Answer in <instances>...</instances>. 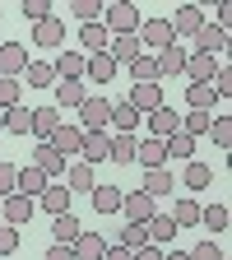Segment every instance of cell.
Listing matches in <instances>:
<instances>
[{"label": "cell", "mask_w": 232, "mask_h": 260, "mask_svg": "<svg viewBox=\"0 0 232 260\" xmlns=\"http://www.w3.org/2000/svg\"><path fill=\"white\" fill-rule=\"evenodd\" d=\"M103 28L112 32V38H121V32H140V10H135V0L103 5Z\"/></svg>", "instance_id": "6da1fadb"}, {"label": "cell", "mask_w": 232, "mask_h": 260, "mask_svg": "<svg viewBox=\"0 0 232 260\" xmlns=\"http://www.w3.org/2000/svg\"><path fill=\"white\" fill-rule=\"evenodd\" d=\"M107 121H112V103L107 98H84L79 103V130L84 135H103Z\"/></svg>", "instance_id": "7a4b0ae2"}, {"label": "cell", "mask_w": 232, "mask_h": 260, "mask_svg": "<svg viewBox=\"0 0 232 260\" xmlns=\"http://www.w3.org/2000/svg\"><path fill=\"white\" fill-rule=\"evenodd\" d=\"M121 214H125V223H149L158 214V205H153V195H144V190H125L121 195Z\"/></svg>", "instance_id": "3957f363"}, {"label": "cell", "mask_w": 232, "mask_h": 260, "mask_svg": "<svg viewBox=\"0 0 232 260\" xmlns=\"http://www.w3.org/2000/svg\"><path fill=\"white\" fill-rule=\"evenodd\" d=\"M32 214H38V200H28V195H5V200H0V218H5L10 228L32 223Z\"/></svg>", "instance_id": "277c9868"}, {"label": "cell", "mask_w": 232, "mask_h": 260, "mask_svg": "<svg viewBox=\"0 0 232 260\" xmlns=\"http://www.w3.org/2000/svg\"><path fill=\"white\" fill-rule=\"evenodd\" d=\"M28 70V47L23 42H0V79H19Z\"/></svg>", "instance_id": "5b68a950"}, {"label": "cell", "mask_w": 232, "mask_h": 260, "mask_svg": "<svg viewBox=\"0 0 232 260\" xmlns=\"http://www.w3.org/2000/svg\"><path fill=\"white\" fill-rule=\"evenodd\" d=\"M218 70H223V60H218V56H205V51H186V75H190V84H209Z\"/></svg>", "instance_id": "8992f818"}, {"label": "cell", "mask_w": 232, "mask_h": 260, "mask_svg": "<svg viewBox=\"0 0 232 260\" xmlns=\"http://www.w3.org/2000/svg\"><path fill=\"white\" fill-rule=\"evenodd\" d=\"M70 200H75V190L65 186V181H47V190L38 195V205L56 218V214H70Z\"/></svg>", "instance_id": "52a82bcc"}, {"label": "cell", "mask_w": 232, "mask_h": 260, "mask_svg": "<svg viewBox=\"0 0 232 260\" xmlns=\"http://www.w3.org/2000/svg\"><path fill=\"white\" fill-rule=\"evenodd\" d=\"M177 38H172V23L168 19H144L140 23V47H153V51H162V47H172Z\"/></svg>", "instance_id": "ba28073f"}, {"label": "cell", "mask_w": 232, "mask_h": 260, "mask_svg": "<svg viewBox=\"0 0 232 260\" xmlns=\"http://www.w3.org/2000/svg\"><path fill=\"white\" fill-rule=\"evenodd\" d=\"M125 103L135 107L140 116L158 112V107H162V84H130V98H125Z\"/></svg>", "instance_id": "9c48e42d"}, {"label": "cell", "mask_w": 232, "mask_h": 260, "mask_svg": "<svg viewBox=\"0 0 232 260\" xmlns=\"http://www.w3.org/2000/svg\"><path fill=\"white\" fill-rule=\"evenodd\" d=\"M28 162H32V168H38V172H42L47 181H60V177H65V158H60V153H56L51 144H38Z\"/></svg>", "instance_id": "30bf717a"}, {"label": "cell", "mask_w": 232, "mask_h": 260, "mask_svg": "<svg viewBox=\"0 0 232 260\" xmlns=\"http://www.w3.org/2000/svg\"><path fill=\"white\" fill-rule=\"evenodd\" d=\"M168 23H172V38H195V32H200L209 19H205V10H200V5H181V10H177V19H168Z\"/></svg>", "instance_id": "8fae6325"}, {"label": "cell", "mask_w": 232, "mask_h": 260, "mask_svg": "<svg viewBox=\"0 0 232 260\" xmlns=\"http://www.w3.org/2000/svg\"><path fill=\"white\" fill-rule=\"evenodd\" d=\"M84 70H88V56L84 51H70V47L51 60V75L56 79H84Z\"/></svg>", "instance_id": "7c38bea8"}, {"label": "cell", "mask_w": 232, "mask_h": 260, "mask_svg": "<svg viewBox=\"0 0 232 260\" xmlns=\"http://www.w3.org/2000/svg\"><path fill=\"white\" fill-rule=\"evenodd\" d=\"M153 65H158V79H172V75H186V47H181V42L162 47V51L153 56Z\"/></svg>", "instance_id": "4fadbf2b"}, {"label": "cell", "mask_w": 232, "mask_h": 260, "mask_svg": "<svg viewBox=\"0 0 232 260\" xmlns=\"http://www.w3.org/2000/svg\"><path fill=\"white\" fill-rule=\"evenodd\" d=\"M56 88V112H79V103H84V79H56L51 84Z\"/></svg>", "instance_id": "5bb4252c"}, {"label": "cell", "mask_w": 232, "mask_h": 260, "mask_svg": "<svg viewBox=\"0 0 232 260\" xmlns=\"http://www.w3.org/2000/svg\"><path fill=\"white\" fill-rule=\"evenodd\" d=\"M47 190V177L32 168V162H23V168H14V195H28V200H38V195Z\"/></svg>", "instance_id": "9a60e30c"}, {"label": "cell", "mask_w": 232, "mask_h": 260, "mask_svg": "<svg viewBox=\"0 0 232 260\" xmlns=\"http://www.w3.org/2000/svg\"><path fill=\"white\" fill-rule=\"evenodd\" d=\"M144 121H149V130H153V140H168V135H177V130H181V116H177V107H168V103H162L158 112H149Z\"/></svg>", "instance_id": "2e32d148"}, {"label": "cell", "mask_w": 232, "mask_h": 260, "mask_svg": "<svg viewBox=\"0 0 232 260\" xmlns=\"http://www.w3.org/2000/svg\"><path fill=\"white\" fill-rule=\"evenodd\" d=\"M140 121H144V116H140V112L121 98V103H112V121H107V130H116V135H135Z\"/></svg>", "instance_id": "e0dca14e"}, {"label": "cell", "mask_w": 232, "mask_h": 260, "mask_svg": "<svg viewBox=\"0 0 232 260\" xmlns=\"http://www.w3.org/2000/svg\"><path fill=\"white\" fill-rule=\"evenodd\" d=\"M70 251H75V260H103V251H107V242H103V233H93V228H84V233L70 242Z\"/></svg>", "instance_id": "ac0fdd59"}, {"label": "cell", "mask_w": 232, "mask_h": 260, "mask_svg": "<svg viewBox=\"0 0 232 260\" xmlns=\"http://www.w3.org/2000/svg\"><path fill=\"white\" fill-rule=\"evenodd\" d=\"M144 233H149V246H168V242H177L181 228L172 223V214H153V218L144 223Z\"/></svg>", "instance_id": "d6986e66"}, {"label": "cell", "mask_w": 232, "mask_h": 260, "mask_svg": "<svg viewBox=\"0 0 232 260\" xmlns=\"http://www.w3.org/2000/svg\"><path fill=\"white\" fill-rule=\"evenodd\" d=\"M107 42H112V32H107L103 23H84V28H79V51H84V56H103Z\"/></svg>", "instance_id": "ffe728a7"}, {"label": "cell", "mask_w": 232, "mask_h": 260, "mask_svg": "<svg viewBox=\"0 0 232 260\" xmlns=\"http://www.w3.org/2000/svg\"><path fill=\"white\" fill-rule=\"evenodd\" d=\"M47 144H51L60 158H70V153H79V144H84V130H79V125H70V121H60V130H56Z\"/></svg>", "instance_id": "44dd1931"}, {"label": "cell", "mask_w": 232, "mask_h": 260, "mask_svg": "<svg viewBox=\"0 0 232 260\" xmlns=\"http://www.w3.org/2000/svg\"><path fill=\"white\" fill-rule=\"evenodd\" d=\"M195 51H205V56H223L227 51V32L218 23H205L200 32H195Z\"/></svg>", "instance_id": "7402d4cb"}, {"label": "cell", "mask_w": 232, "mask_h": 260, "mask_svg": "<svg viewBox=\"0 0 232 260\" xmlns=\"http://www.w3.org/2000/svg\"><path fill=\"white\" fill-rule=\"evenodd\" d=\"M60 112L56 107H32V135H38V144H47L51 135H56V130H60Z\"/></svg>", "instance_id": "603a6c76"}, {"label": "cell", "mask_w": 232, "mask_h": 260, "mask_svg": "<svg viewBox=\"0 0 232 260\" xmlns=\"http://www.w3.org/2000/svg\"><path fill=\"white\" fill-rule=\"evenodd\" d=\"M135 162H140V168L149 172V168H168V144H162V140H140V149H135Z\"/></svg>", "instance_id": "cb8c5ba5"}, {"label": "cell", "mask_w": 232, "mask_h": 260, "mask_svg": "<svg viewBox=\"0 0 232 260\" xmlns=\"http://www.w3.org/2000/svg\"><path fill=\"white\" fill-rule=\"evenodd\" d=\"M107 56L116 60V65H130L140 56V32H121V38H112L107 42Z\"/></svg>", "instance_id": "d4e9b609"}, {"label": "cell", "mask_w": 232, "mask_h": 260, "mask_svg": "<svg viewBox=\"0 0 232 260\" xmlns=\"http://www.w3.org/2000/svg\"><path fill=\"white\" fill-rule=\"evenodd\" d=\"M140 190H144V195H153V200H158V195H172V190H177V177H172L168 168H149Z\"/></svg>", "instance_id": "484cf974"}, {"label": "cell", "mask_w": 232, "mask_h": 260, "mask_svg": "<svg viewBox=\"0 0 232 260\" xmlns=\"http://www.w3.org/2000/svg\"><path fill=\"white\" fill-rule=\"evenodd\" d=\"M121 195H125L121 186H93V190H88V200H93L97 214H121Z\"/></svg>", "instance_id": "4316f807"}, {"label": "cell", "mask_w": 232, "mask_h": 260, "mask_svg": "<svg viewBox=\"0 0 232 260\" xmlns=\"http://www.w3.org/2000/svg\"><path fill=\"white\" fill-rule=\"evenodd\" d=\"M32 42L38 47H60L65 42V23L51 14V19H42V23H32Z\"/></svg>", "instance_id": "83f0119b"}, {"label": "cell", "mask_w": 232, "mask_h": 260, "mask_svg": "<svg viewBox=\"0 0 232 260\" xmlns=\"http://www.w3.org/2000/svg\"><path fill=\"white\" fill-rule=\"evenodd\" d=\"M65 186H70V190H93L97 186V177H93V162H70V168H65V177H60Z\"/></svg>", "instance_id": "f1b7e54d"}, {"label": "cell", "mask_w": 232, "mask_h": 260, "mask_svg": "<svg viewBox=\"0 0 232 260\" xmlns=\"http://www.w3.org/2000/svg\"><path fill=\"white\" fill-rule=\"evenodd\" d=\"M209 181H214V168H209V162H200V158H190L186 172H181V186H186V190H205Z\"/></svg>", "instance_id": "f546056e"}, {"label": "cell", "mask_w": 232, "mask_h": 260, "mask_svg": "<svg viewBox=\"0 0 232 260\" xmlns=\"http://www.w3.org/2000/svg\"><path fill=\"white\" fill-rule=\"evenodd\" d=\"M135 149H140V135H112V153H107V162L130 168V162H135Z\"/></svg>", "instance_id": "4dcf8cb0"}, {"label": "cell", "mask_w": 232, "mask_h": 260, "mask_svg": "<svg viewBox=\"0 0 232 260\" xmlns=\"http://www.w3.org/2000/svg\"><path fill=\"white\" fill-rule=\"evenodd\" d=\"M107 153H112V135H107V130H103V135H84V144H79L84 162H103Z\"/></svg>", "instance_id": "1f68e13d"}, {"label": "cell", "mask_w": 232, "mask_h": 260, "mask_svg": "<svg viewBox=\"0 0 232 260\" xmlns=\"http://www.w3.org/2000/svg\"><path fill=\"white\" fill-rule=\"evenodd\" d=\"M79 233H84V223H79L75 214H56V218H51V237H56L60 246H70Z\"/></svg>", "instance_id": "d6a6232c"}, {"label": "cell", "mask_w": 232, "mask_h": 260, "mask_svg": "<svg viewBox=\"0 0 232 260\" xmlns=\"http://www.w3.org/2000/svg\"><path fill=\"white\" fill-rule=\"evenodd\" d=\"M116 70L121 65L103 51V56H88V70H84V79H93V84H107V79H116Z\"/></svg>", "instance_id": "836d02e7"}, {"label": "cell", "mask_w": 232, "mask_h": 260, "mask_svg": "<svg viewBox=\"0 0 232 260\" xmlns=\"http://www.w3.org/2000/svg\"><path fill=\"white\" fill-rule=\"evenodd\" d=\"M214 103H218V98H214L209 84H186V107L190 112H214Z\"/></svg>", "instance_id": "e575fe53"}, {"label": "cell", "mask_w": 232, "mask_h": 260, "mask_svg": "<svg viewBox=\"0 0 232 260\" xmlns=\"http://www.w3.org/2000/svg\"><path fill=\"white\" fill-rule=\"evenodd\" d=\"M23 79H28V88H51V84H56V75H51V60H28Z\"/></svg>", "instance_id": "d590c367"}, {"label": "cell", "mask_w": 232, "mask_h": 260, "mask_svg": "<svg viewBox=\"0 0 232 260\" xmlns=\"http://www.w3.org/2000/svg\"><path fill=\"white\" fill-rule=\"evenodd\" d=\"M5 130H10V135H32V112L19 103V107H10L5 112Z\"/></svg>", "instance_id": "8d00e7d4"}, {"label": "cell", "mask_w": 232, "mask_h": 260, "mask_svg": "<svg viewBox=\"0 0 232 260\" xmlns=\"http://www.w3.org/2000/svg\"><path fill=\"white\" fill-rule=\"evenodd\" d=\"M200 223H205L209 233L218 237V233H227V223H232V214H227V205H209V209H200Z\"/></svg>", "instance_id": "74e56055"}, {"label": "cell", "mask_w": 232, "mask_h": 260, "mask_svg": "<svg viewBox=\"0 0 232 260\" xmlns=\"http://www.w3.org/2000/svg\"><path fill=\"white\" fill-rule=\"evenodd\" d=\"M209 121H214V112H186L181 116V135H190V140L209 135Z\"/></svg>", "instance_id": "f35d334b"}, {"label": "cell", "mask_w": 232, "mask_h": 260, "mask_svg": "<svg viewBox=\"0 0 232 260\" xmlns=\"http://www.w3.org/2000/svg\"><path fill=\"white\" fill-rule=\"evenodd\" d=\"M116 246H125V251H140V246H149V233H144V223H125L121 233H116Z\"/></svg>", "instance_id": "ab89813d"}, {"label": "cell", "mask_w": 232, "mask_h": 260, "mask_svg": "<svg viewBox=\"0 0 232 260\" xmlns=\"http://www.w3.org/2000/svg\"><path fill=\"white\" fill-rule=\"evenodd\" d=\"M162 144H168V158H181V162H190V158H195V140H190V135H181V130H177V135H168Z\"/></svg>", "instance_id": "60d3db41"}, {"label": "cell", "mask_w": 232, "mask_h": 260, "mask_svg": "<svg viewBox=\"0 0 232 260\" xmlns=\"http://www.w3.org/2000/svg\"><path fill=\"white\" fill-rule=\"evenodd\" d=\"M130 79H135V84H158V65H153V56H135V60H130Z\"/></svg>", "instance_id": "b9f144b4"}, {"label": "cell", "mask_w": 232, "mask_h": 260, "mask_svg": "<svg viewBox=\"0 0 232 260\" xmlns=\"http://www.w3.org/2000/svg\"><path fill=\"white\" fill-rule=\"evenodd\" d=\"M172 223H177V228H195V223H200V205H195L190 195H186V200H177V209H172Z\"/></svg>", "instance_id": "7bdbcfd3"}, {"label": "cell", "mask_w": 232, "mask_h": 260, "mask_svg": "<svg viewBox=\"0 0 232 260\" xmlns=\"http://www.w3.org/2000/svg\"><path fill=\"white\" fill-rule=\"evenodd\" d=\"M70 14L79 19V28H84V23H103V5H97V0H75Z\"/></svg>", "instance_id": "ee69618b"}, {"label": "cell", "mask_w": 232, "mask_h": 260, "mask_svg": "<svg viewBox=\"0 0 232 260\" xmlns=\"http://www.w3.org/2000/svg\"><path fill=\"white\" fill-rule=\"evenodd\" d=\"M19 93H23V79H0V112L19 107Z\"/></svg>", "instance_id": "f6af8a7d"}, {"label": "cell", "mask_w": 232, "mask_h": 260, "mask_svg": "<svg viewBox=\"0 0 232 260\" xmlns=\"http://www.w3.org/2000/svg\"><path fill=\"white\" fill-rule=\"evenodd\" d=\"M209 135H214L218 149H232V121H227V116H214V121H209Z\"/></svg>", "instance_id": "bcb514c9"}, {"label": "cell", "mask_w": 232, "mask_h": 260, "mask_svg": "<svg viewBox=\"0 0 232 260\" xmlns=\"http://www.w3.org/2000/svg\"><path fill=\"white\" fill-rule=\"evenodd\" d=\"M186 255H190V260H227V255L218 251V242H214V237H205V242H195V246H190Z\"/></svg>", "instance_id": "7dc6e473"}, {"label": "cell", "mask_w": 232, "mask_h": 260, "mask_svg": "<svg viewBox=\"0 0 232 260\" xmlns=\"http://www.w3.org/2000/svg\"><path fill=\"white\" fill-rule=\"evenodd\" d=\"M23 19H28V23L51 19V0H23Z\"/></svg>", "instance_id": "c3c4849f"}, {"label": "cell", "mask_w": 232, "mask_h": 260, "mask_svg": "<svg viewBox=\"0 0 232 260\" xmlns=\"http://www.w3.org/2000/svg\"><path fill=\"white\" fill-rule=\"evenodd\" d=\"M14 251H19V228L5 223V228H0V255H14Z\"/></svg>", "instance_id": "681fc988"}, {"label": "cell", "mask_w": 232, "mask_h": 260, "mask_svg": "<svg viewBox=\"0 0 232 260\" xmlns=\"http://www.w3.org/2000/svg\"><path fill=\"white\" fill-rule=\"evenodd\" d=\"M0 195H14V168L0 162Z\"/></svg>", "instance_id": "f907efd6"}, {"label": "cell", "mask_w": 232, "mask_h": 260, "mask_svg": "<svg viewBox=\"0 0 232 260\" xmlns=\"http://www.w3.org/2000/svg\"><path fill=\"white\" fill-rule=\"evenodd\" d=\"M42 260H75V251H70V246H60V242H51Z\"/></svg>", "instance_id": "816d5d0a"}, {"label": "cell", "mask_w": 232, "mask_h": 260, "mask_svg": "<svg viewBox=\"0 0 232 260\" xmlns=\"http://www.w3.org/2000/svg\"><path fill=\"white\" fill-rule=\"evenodd\" d=\"M130 260H162V246H140V251H130Z\"/></svg>", "instance_id": "f5cc1de1"}, {"label": "cell", "mask_w": 232, "mask_h": 260, "mask_svg": "<svg viewBox=\"0 0 232 260\" xmlns=\"http://www.w3.org/2000/svg\"><path fill=\"white\" fill-rule=\"evenodd\" d=\"M214 23L227 32V23H232V5H223V0H218V10H214Z\"/></svg>", "instance_id": "db71d44e"}, {"label": "cell", "mask_w": 232, "mask_h": 260, "mask_svg": "<svg viewBox=\"0 0 232 260\" xmlns=\"http://www.w3.org/2000/svg\"><path fill=\"white\" fill-rule=\"evenodd\" d=\"M103 260H130V251H125V246H116V242H107V251H103Z\"/></svg>", "instance_id": "11a10c76"}, {"label": "cell", "mask_w": 232, "mask_h": 260, "mask_svg": "<svg viewBox=\"0 0 232 260\" xmlns=\"http://www.w3.org/2000/svg\"><path fill=\"white\" fill-rule=\"evenodd\" d=\"M162 260H190L186 251H162Z\"/></svg>", "instance_id": "9f6ffc18"}, {"label": "cell", "mask_w": 232, "mask_h": 260, "mask_svg": "<svg viewBox=\"0 0 232 260\" xmlns=\"http://www.w3.org/2000/svg\"><path fill=\"white\" fill-rule=\"evenodd\" d=\"M0 130H5V112H0Z\"/></svg>", "instance_id": "6f0895ef"}, {"label": "cell", "mask_w": 232, "mask_h": 260, "mask_svg": "<svg viewBox=\"0 0 232 260\" xmlns=\"http://www.w3.org/2000/svg\"><path fill=\"white\" fill-rule=\"evenodd\" d=\"M0 200H5V195H0Z\"/></svg>", "instance_id": "680465c9"}]
</instances>
